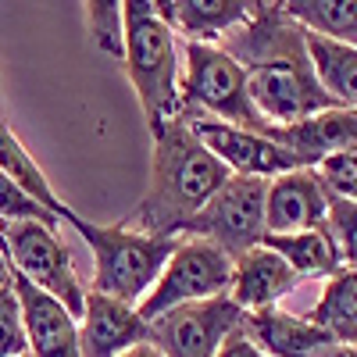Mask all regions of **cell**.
Returning <instances> with one entry per match:
<instances>
[{"label": "cell", "instance_id": "6da1fadb", "mask_svg": "<svg viewBox=\"0 0 357 357\" xmlns=\"http://www.w3.org/2000/svg\"><path fill=\"white\" fill-rule=\"evenodd\" d=\"M222 47L247 72L250 100L272 129L336 107L314 79L307 57V33L296 25L279 0L254 4L250 18L222 40Z\"/></svg>", "mask_w": 357, "mask_h": 357}, {"label": "cell", "instance_id": "7a4b0ae2", "mask_svg": "<svg viewBox=\"0 0 357 357\" xmlns=\"http://www.w3.org/2000/svg\"><path fill=\"white\" fill-rule=\"evenodd\" d=\"M229 178V168L197 139V132L183 118L168 122L165 129L151 132L146 193L132 207V215L122 218V225L154 236H183L186 222Z\"/></svg>", "mask_w": 357, "mask_h": 357}, {"label": "cell", "instance_id": "3957f363", "mask_svg": "<svg viewBox=\"0 0 357 357\" xmlns=\"http://www.w3.org/2000/svg\"><path fill=\"white\" fill-rule=\"evenodd\" d=\"M126 57L122 68L139 100L146 129L158 132L183 118L186 43L158 15V0H126Z\"/></svg>", "mask_w": 357, "mask_h": 357}, {"label": "cell", "instance_id": "277c9868", "mask_svg": "<svg viewBox=\"0 0 357 357\" xmlns=\"http://www.w3.org/2000/svg\"><path fill=\"white\" fill-rule=\"evenodd\" d=\"M68 225L86 240L93 254V293H104L111 301L139 307L143 296L161 279L168 257L175 254L183 236H154L129 225H97L82 215H72Z\"/></svg>", "mask_w": 357, "mask_h": 357}, {"label": "cell", "instance_id": "5b68a950", "mask_svg": "<svg viewBox=\"0 0 357 357\" xmlns=\"http://www.w3.org/2000/svg\"><path fill=\"white\" fill-rule=\"evenodd\" d=\"M207 118V122L240 126L261 136H272V126L261 118L250 100L247 72L240 61L211 43H186V68H183V122Z\"/></svg>", "mask_w": 357, "mask_h": 357}, {"label": "cell", "instance_id": "8992f818", "mask_svg": "<svg viewBox=\"0 0 357 357\" xmlns=\"http://www.w3.org/2000/svg\"><path fill=\"white\" fill-rule=\"evenodd\" d=\"M8 240V254L15 264V275L33 282L36 289L50 293L57 304H65L75 318L86 307V286L75 272V261L68 243L61 240V225L47 222H11L0 225Z\"/></svg>", "mask_w": 357, "mask_h": 357}, {"label": "cell", "instance_id": "52a82bcc", "mask_svg": "<svg viewBox=\"0 0 357 357\" xmlns=\"http://www.w3.org/2000/svg\"><path fill=\"white\" fill-rule=\"evenodd\" d=\"M232 257L225 250H218L207 240H193L183 236L175 247V254L168 257L161 279L154 282V289L143 296L139 314L146 321H154L183 304H197V301H211V296L229 293L232 286Z\"/></svg>", "mask_w": 357, "mask_h": 357}, {"label": "cell", "instance_id": "ba28073f", "mask_svg": "<svg viewBox=\"0 0 357 357\" xmlns=\"http://www.w3.org/2000/svg\"><path fill=\"white\" fill-rule=\"evenodd\" d=\"M264 197H268V178L232 175L186 222L183 236L215 243L218 250H225L236 261L240 254L261 247V240H264Z\"/></svg>", "mask_w": 357, "mask_h": 357}, {"label": "cell", "instance_id": "9c48e42d", "mask_svg": "<svg viewBox=\"0 0 357 357\" xmlns=\"http://www.w3.org/2000/svg\"><path fill=\"white\" fill-rule=\"evenodd\" d=\"M236 329H243V311L229 293H222L154 318L146 343L165 357H215Z\"/></svg>", "mask_w": 357, "mask_h": 357}, {"label": "cell", "instance_id": "30bf717a", "mask_svg": "<svg viewBox=\"0 0 357 357\" xmlns=\"http://www.w3.org/2000/svg\"><path fill=\"white\" fill-rule=\"evenodd\" d=\"M186 126L197 132V139L207 146V151L229 168V175L275 178V175L304 168L272 136H261V132H250V129H240V126H225V122H207V118H193V122H186Z\"/></svg>", "mask_w": 357, "mask_h": 357}, {"label": "cell", "instance_id": "8fae6325", "mask_svg": "<svg viewBox=\"0 0 357 357\" xmlns=\"http://www.w3.org/2000/svg\"><path fill=\"white\" fill-rule=\"evenodd\" d=\"M329 215V186L314 168H296L268 178L264 197V236H293L325 225Z\"/></svg>", "mask_w": 357, "mask_h": 357}, {"label": "cell", "instance_id": "7c38bea8", "mask_svg": "<svg viewBox=\"0 0 357 357\" xmlns=\"http://www.w3.org/2000/svg\"><path fill=\"white\" fill-rule=\"evenodd\" d=\"M151 321L122 301H111L104 293H86V307L79 314V347L82 357H122L126 350L146 343Z\"/></svg>", "mask_w": 357, "mask_h": 357}, {"label": "cell", "instance_id": "4fadbf2b", "mask_svg": "<svg viewBox=\"0 0 357 357\" xmlns=\"http://www.w3.org/2000/svg\"><path fill=\"white\" fill-rule=\"evenodd\" d=\"M15 293L25 318V336H29V357H82L79 347V318L57 304L50 293L36 289L15 275Z\"/></svg>", "mask_w": 357, "mask_h": 357}, {"label": "cell", "instance_id": "5bb4252c", "mask_svg": "<svg viewBox=\"0 0 357 357\" xmlns=\"http://www.w3.org/2000/svg\"><path fill=\"white\" fill-rule=\"evenodd\" d=\"M272 139L279 146H286L304 168H318L321 161L357 146V111L354 107L318 111V114L304 118V122L272 129Z\"/></svg>", "mask_w": 357, "mask_h": 357}, {"label": "cell", "instance_id": "9a60e30c", "mask_svg": "<svg viewBox=\"0 0 357 357\" xmlns=\"http://www.w3.org/2000/svg\"><path fill=\"white\" fill-rule=\"evenodd\" d=\"M301 282L304 279L296 275L275 250H268L261 243V247L236 257L229 296L243 314H254V311H264V307H279Z\"/></svg>", "mask_w": 357, "mask_h": 357}, {"label": "cell", "instance_id": "2e32d148", "mask_svg": "<svg viewBox=\"0 0 357 357\" xmlns=\"http://www.w3.org/2000/svg\"><path fill=\"white\" fill-rule=\"evenodd\" d=\"M254 11V0H158V15L183 43L222 47Z\"/></svg>", "mask_w": 357, "mask_h": 357}, {"label": "cell", "instance_id": "e0dca14e", "mask_svg": "<svg viewBox=\"0 0 357 357\" xmlns=\"http://www.w3.org/2000/svg\"><path fill=\"white\" fill-rule=\"evenodd\" d=\"M243 333L268 354V357H314L318 350L333 347L336 336L314 325L307 314H293L282 307H264L243 314Z\"/></svg>", "mask_w": 357, "mask_h": 357}, {"label": "cell", "instance_id": "ac0fdd59", "mask_svg": "<svg viewBox=\"0 0 357 357\" xmlns=\"http://www.w3.org/2000/svg\"><path fill=\"white\" fill-rule=\"evenodd\" d=\"M0 172H4L11 183H18L33 200H40L50 215H57L65 225H68V218L75 215L72 207L54 193V186H50V178H47V172L36 165V158H33V151L15 136V129L8 126V122H0Z\"/></svg>", "mask_w": 357, "mask_h": 357}, {"label": "cell", "instance_id": "d6986e66", "mask_svg": "<svg viewBox=\"0 0 357 357\" xmlns=\"http://www.w3.org/2000/svg\"><path fill=\"white\" fill-rule=\"evenodd\" d=\"M307 57H311L314 79L325 89V97L336 107L357 111V47L307 33Z\"/></svg>", "mask_w": 357, "mask_h": 357}, {"label": "cell", "instance_id": "ffe728a7", "mask_svg": "<svg viewBox=\"0 0 357 357\" xmlns=\"http://www.w3.org/2000/svg\"><path fill=\"white\" fill-rule=\"evenodd\" d=\"M261 243L275 250L301 279H333L343 268L340 250L325 225L311 232H293V236H264Z\"/></svg>", "mask_w": 357, "mask_h": 357}, {"label": "cell", "instance_id": "44dd1931", "mask_svg": "<svg viewBox=\"0 0 357 357\" xmlns=\"http://www.w3.org/2000/svg\"><path fill=\"white\" fill-rule=\"evenodd\" d=\"M282 8L304 33L357 47V0H282Z\"/></svg>", "mask_w": 357, "mask_h": 357}, {"label": "cell", "instance_id": "7402d4cb", "mask_svg": "<svg viewBox=\"0 0 357 357\" xmlns=\"http://www.w3.org/2000/svg\"><path fill=\"white\" fill-rule=\"evenodd\" d=\"M307 318L314 325H321V329H329L333 336L343 325L357 321V268H340L333 279H325Z\"/></svg>", "mask_w": 357, "mask_h": 357}, {"label": "cell", "instance_id": "603a6c76", "mask_svg": "<svg viewBox=\"0 0 357 357\" xmlns=\"http://www.w3.org/2000/svg\"><path fill=\"white\" fill-rule=\"evenodd\" d=\"M86 25H89V40L93 47L114 61L126 57V8L114 4V0H89L82 4Z\"/></svg>", "mask_w": 357, "mask_h": 357}, {"label": "cell", "instance_id": "cb8c5ba5", "mask_svg": "<svg viewBox=\"0 0 357 357\" xmlns=\"http://www.w3.org/2000/svg\"><path fill=\"white\" fill-rule=\"evenodd\" d=\"M333 243L340 250L343 268H357V200H347L340 193H329V215H325Z\"/></svg>", "mask_w": 357, "mask_h": 357}, {"label": "cell", "instance_id": "d4e9b609", "mask_svg": "<svg viewBox=\"0 0 357 357\" xmlns=\"http://www.w3.org/2000/svg\"><path fill=\"white\" fill-rule=\"evenodd\" d=\"M11 222H47V225H61V218L50 215L40 200H33L18 183L0 172V225Z\"/></svg>", "mask_w": 357, "mask_h": 357}, {"label": "cell", "instance_id": "484cf974", "mask_svg": "<svg viewBox=\"0 0 357 357\" xmlns=\"http://www.w3.org/2000/svg\"><path fill=\"white\" fill-rule=\"evenodd\" d=\"M0 357H29V336L15 282L0 286Z\"/></svg>", "mask_w": 357, "mask_h": 357}, {"label": "cell", "instance_id": "4316f807", "mask_svg": "<svg viewBox=\"0 0 357 357\" xmlns=\"http://www.w3.org/2000/svg\"><path fill=\"white\" fill-rule=\"evenodd\" d=\"M314 172L321 175V183L329 186V193H343L357 178V146H354V151H343V154L329 158V161H321Z\"/></svg>", "mask_w": 357, "mask_h": 357}, {"label": "cell", "instance_id": "83f0119b", "mask_svg": "<svg viewBox=\"0 0 357 357\" xmlns=\"http://www.w3.org/2000/svg\"><path fill=\"white\" fill-rule=\"evenodd\" d=\"M215 357H268V354H264V350H261L243 329H236V333L222 343V350H218Z\"/></svg>", "mask_w": 357, "mask_h": 357}, {"label": "cell", "instance_id": "f1b7e54d", "mask_svg": "<svg viewBox=\"0 0 357 357\" xmlns=\"http://www.w3.org/2000/svg\"><path fill=\"white\" fill-rule=\"evenodd\" d=\"M15 282V264L8 254V240H4V229H0V286H11Z\"/></svg>", "mask_w": 357, "mask_h": 357}, {"label": "cell", "instance_id": "f546056e", "mask_svg": "<svg viewBox=\"0 0 357 357\" xmlns=\"http://www.w3.org/2000/svg\"><path fill=\"white\" fill-rule=\"evenodd\" d=\"M314 357H357V347H350V343H333V347L318 350Z\"/></svg>", "mask_w": 357, "mask_h": 357}, {"label": "cell", "instance_id": "4dcf8cb0", "mask_svg": "<svg viewBox=\"0 0 357 357\" xmlns=\"http://www.w3.org/2000/svg\"><path fill=\"white\" fill-rule=\"evenodd\" d=\"M122 357H165L158 347H151V343H139V347H132V350H126Z\"/></svg>", "mask_w": 357, "mask_h": 357}, {"label": "cell", "instance_id": "1f68e13d", "mask_svg": "<svg viewBox=\"0 0 357 357\" xmlns=\"http://www.w3.org/2000/svg\"><path fill=\"white\" fill-rule=\"evenodd\" d=\"M336 343H350V347H357V321H354V325H343V329L336 333Z\"/></svg>", "mask_w": 357, "mask_h": 357}, {"label": "cell", "instance_id": "d6a6232c", "mask_svg": "<svg viewBox=\"0 0 357 357\" xmlns=\"http://www.w3.org/2000/svg\"><path fill=\"white\" fill-rule=\"evenodd\" d=\"M340 197H347V200H357V178H354V183H350V186H347Z\"/></svg>", "mask_w": 357, "mask_h": 357}]
</instances>
